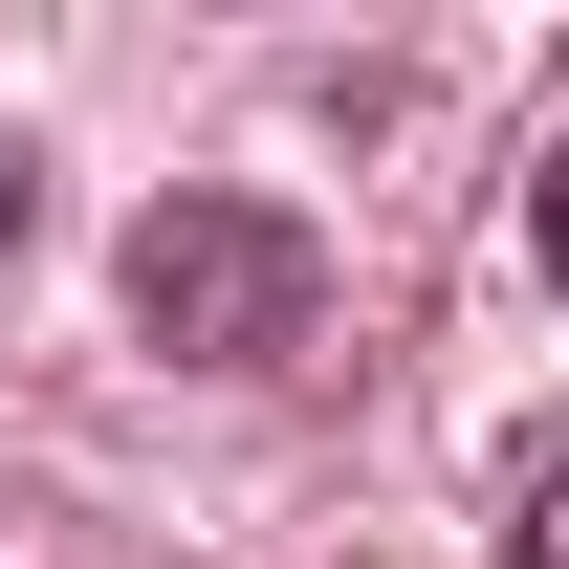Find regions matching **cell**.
I'll return each mask as SVG.
<instances>
[{
	"instance_id": "3",
	"label": "cell",
	"mask_w": 569,
	"mask_h": 569,
	"mask_svg": "<svg viewBox=\"0 0 569 569\" xmlns=\"http://www.w3.org/2000/svg\"><path fill=\"white\" fill-rule=\"evenodd\" d=\"M548 284H569V153H548Z\"/></svg>"
},
{
	"instance_id": "2",
	"label": "cell",
	"mask_w": 569,
	"mask_h": 569,
	"mask_svg": "<svg viewBox=\"0 0 569 569\" xmlns=\"http://www.w3.org/2000/svg\"><path fill=\"white\" fill-rule=\"evenodd\" d=\"M503 569H569V438H526V482H503Z\"/></svg>"
},
{
	"instance_id": "1",
	"label": "cell",
	"mask_w": 569,
	"mask_h": 569,
	"mask_svg": "<svg viewBox=\"0 0 569 569\" xmlns=\"http://www.w3.org/2000/svg\"><path fill=\"white\" fill-rule=\"evenodd\" d=\"M132 329H153V351H198V372H284L307 329H329V263H307V219H263V198H153Z\"/></svg>"
}]
</instances>
